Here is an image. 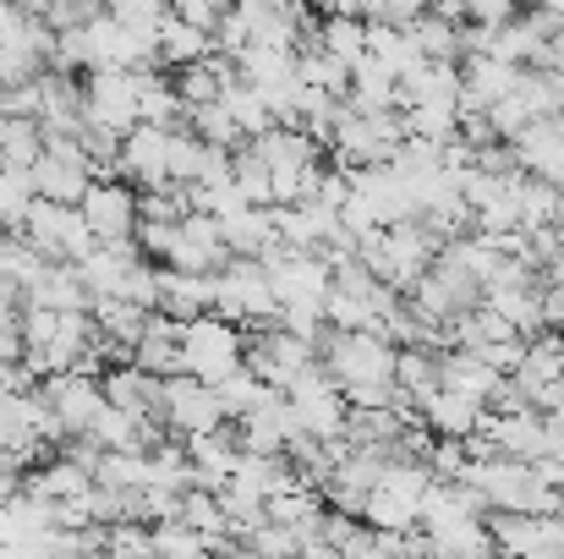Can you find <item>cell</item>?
Wrapping results in <instances>:
<instances>
[{"label":"cell","instance_id":"42","mask_svg":"<svg viewBox=\"0 0 564 559\" xmlns=\"http://www.w3.org/2000/svg\"><path fill=\"white\" fill-rule=\"evenodd\" d=\"M203 154H208V143H197L192 132H176L171 138V186L192 192L197 176H203Z\"/></svg>","mask_w":564,"mask_h":559},{"label":"cell","instance_id":"30","mask_svg":"<svg viewBox=\"0 0 564 559\" xmlns=\"http://www.w3.org/2000/svg\"><path fill=\"white\" fill-rule=\"evenodd\" d=\"M510 192H516V219H521V236L560 225V186L532 182V176H516V186H510Z\"/></svg>","mask_w":564,"mask_h":559},{"label":"cell","instance_id":"47","mask_svg":"<svg viewBox=\"0 0 564 559\" xmlns=\"http://www.w3.org/2000/svg\"><path fill=\"white\" fill-rule=\"evenodd\" d=\"M543 330H549V335H560L564 330V297L560 291H549V286H543Z\"/></svg>","mask_w":564,"mask_h":559},{"label":"cell","instance_id":"23","mask_svg":"<svg viewBox=\"0 0 564 559\" xmlns=\"http://www.w3.org/2000/svg\"><path fill=\"white\" fill-rule=\"evenodd\" d=\"M99 389H105V406H116V411H127V417H143L149 428H154V406H160V378H149V373H138L132 363L127 368H110L99 378Z\"/></svg>","mask_w":564,"mask_h":559},{"label":"cell","instance_id":"27","mask_svg":"<svg viewBox=\"0 0 564 559\" xmlns=\"http://www.w3.org/2000/svg\"><path fill=\"white\" fill-rule=\"evenodd\" d=\"M564 378V335H538V341H527V357H521V373H516V384L527 389V400L538 395V389H549V384H560Z\"/></svg>","mask_w":564,"mask_h":559},{"label":"cell","instance_id":"46","mask_svg":"<svg viewBox=\"0 0 564 559\" xmlns=\"http://www.w3.org/2000/svg\"><path fill=\"white\" fill-rule=\"evenodd\" d=\"M171 17H176V22H187V28H197V33H208V39H214V28H219V17H225V11H219L214 0H182V6H176Z\"/></svg>","mask_w":564,"mask_h":559},{"label":"cell","instance_id":"26","mask_svg":"<svg viewBox=\"0 0 564 559\" xmlns=\"http://www.w3.org/2000/svg\"><path fill=\"white\" fill-rule=\"evenodd\" d=\"M22 488H28L33 499H44V505H72V499H83V494L94 488V477H88V472H77V466H66V461L55 455V461L33 466Z\"/></svg>","mask_w":564,"mask_h":559},{"label":"cell","instance_id":"41","mask_svg":"<svg viewBox=\"0 0 564 559\" xmlns=\"http://www.w3.org/2000/svg\"><path fill=\"white\" fill-rule=\"evenodd\" d=\"M110 11V22L116 28H127V33H138V39H160V28H165V6L160 0H116V6H105Z\"/></svg>","mask_w":564,"mask_h":559},{"label":"cell","instance_id":"34","mask_svg":"<svg viewBox=\"0 0 564 559\" xmlns=\"http://www.w3.org/2000/svg\"><path fill=\"white\" fill-rule=\"evenodd\" d=\"M394 389L411 395L416 406H427V400L438 395V357H433V352H416V346L400 352V357H394Z\"/></svg>","mask_w":564,"mask_h":559},{"label":"cell","instance_id":"36","mask_svg":"<svg viewBox=\"0 0 564 559\" xmlns=\"http://www.w3.org/2000/svg\"><path fill=\"white\" fill-rule=\"evenodd\" d=\"M94 488H105V494H143L149 488V455H99Z\"/></svg>","mask_w":564,"mask_h":559},{"label":"cell","instance_id":"16","mask_svg":"<svg viewBox=\"0 0 564 559\" xmlns=\"http://www.w3.org/2000/svg\"><path fill=\"white\" fill-rule=\"evenodd\" d=\"M236 439H241V455H285L302 433H296V417H291L285 395H280V389H269V395L241 417Z\"/></svg>","mask_w":564,"mask_h":559},{"label":"cell","instance_id":"14","mask_svg":"<svg viewBox=\"0 0 564 559\" xmlns=\"http://www.w3.org/2000/svg\"><path fill=\"white\" fill-rule=\"evenodd\" d=\"M230 264V252H225V241H219V225L208 219V214H187L176 230H171V247H165V269H176V275H219Z\"/></svg>","mask_w":564,"mask_h":559},{"label":"cell","instance_id":"4","mask_svg":"<svg viewBox=\"0 0 564 559\" xmlns=\"http://www.w3.org/2000/svg\"><path fill=\"white\" fill-rule=\"evenodd\" d=\"M280 395H285V406H291L302 439H313V444H340V433H346V395H340V384L318 368V363L296 373Z\"/></svg>","mask_w":564,"mask_h":559},{"label":"cell","instance_id":"39","mask_svg":"<svg viewBox=\"0 0 564 559\" xmlns=\"http://www.w3.org/2000/svg\"><path fill=\"white\" fill-rule=\"evenodd\" d=\"M149 488L154 494H187L192 488V466L182 444H154L149 450Z\"/></svg>","mask_w":564,"mask_h":559},{"label":"cell","instance_id":"48","mask_svg":"<svg viewBox=\"0 0 564 559\" xmlns=\"http://www.w3.org/2000/svg\"><path fill=\"white\" fill-rule=\"evenodd\" d=\"M296 559H346V555H340V549H329L324 538H302V555Z\"/></svg>","mask_w":564,"mask_h":559},{"label":"cell","instance_id":"50","mask_svg":"<svg viewBox=\"0 0 564 559\" xmlns=\"http://www.w3.org/2000/svg\"><path fill=\"white\" fill-rule=\"evenodd\" d=\"M0 559H22V555H11V549H0Z\"/></svg>","mask_w":564,"mask_h":559},{"label":"cell","instance_id":"3","mask_svg":"<svg viewBox=\"0 0 564 559\" xmlns=\"http://www.w3.org/2000/svg\"><path fill=\"white\" fill-rule=\"evenodd\" d=\"M214 319L236 324V330H269L280 324V302L263 280V269L252 258H230L214 275Z\"/></svg>","mask_w":564,"mask_h":559},{"label":"cell","instance_id":"32","mask_svg":"<svg viewBox=\"0 0 564 559\" xmlns=\"http://www.w3.org/2000/svg\"><path fill=\"white\" fill-rule=\"evenodd\" d=\"M44 160V132L33 121H6L0 127V171L6 176H28Z\"/></svg>","mask_w":564,"mask_h":559},{"label":"cell","instance_id":"6","mask_svg":"<svg viewBox=\"0 0 564 559\" xmlns=\"http://www.w3.org/2000/svg\"><path fill=\"white\" fill-rule=\"evenodd\" d=\"M241 346H247V335L208 313V319L182 330V373L197 378L203 389H214V384H225L230 373L241 368Z\"/></svg>","mask_w":564,"mask_h":559},{"label":"cell","instance_id":"33","mask_svg":"<svg viewBox=\"0 0 564 559\" xmlns=\"http://www.w3.org/2000/svg\"><path fill=\"white\" fill-rule=\"evenodd\" d=\"M219 110L236 121V132H241V143H258L263 132H274V116L263 110V99L247 88V83H230L225 94H219Z\"/></svg>","mask_w":564,"mask_h":559},{"label":"cell","instance_id":"2","mask_svg":"<svg viewBox=\"0 0 564 559\" xmlns=\"http://www.w3.org/2000/svg\"><path fill=\"white\" fill-rule=\"evenodd\" d=\"M247 149H252V154L263 160V171H269L274 208H296V203L313 197V182H318V171H324V154H318L313 138H302V132H291V127H274V132H263L258 143H247Z\"/></svg>","mask_w":564,"mask_h":559},{"label":"cell","instance_id":"24","mask_svg":"<svg viewBox=\"0 0 564 559\" xmlns=\"http://www.w3.org/2000/svg\"><path fill=\"white\" fill-rule=\"evenodd\" d=\"M482 406L477 400H466V395H449V389H438L427 406H422V428L427 433H438V439H471L477 428H482Z\"/></svg>","mask_w":564,"mask_h":559},{"label":"cell","instance_id":"40","mask_svg":"<svg viewBox=\"0 0 564 559\" xmlns=\"http://www.w3.org/2000/svg\"><path fill=\"white\" fill-rule=\"evenodd\" d=\"M263 395H269V389H263V384H258V378H252L247 368H236L230 378H225V384H214V400H219L225 422H241V417H247V411H252Z\"/></svg>","mask_w":564,"mask_h":559},{"label":"cell","instance_id":"19","mask_svg":"<svg viewBox=\"0 0 564 559\" xmlns=\"http://www.w3.org/2000/svg\"><path fill=\"white\" fill-rule=\"evenodd\" d=\"M160 319L171 324H197L214 313V280L208 275H176V269H160Z\"/></svg>","mask_w":564,"mask_h":559},{"label":"cell","instance_id":"43","mask_svg":"<svg viewBox=\"0 0 564 559\" xmlns=\"http://www.w3.org/2000/svg\"><path fill=\"white\" fill-rule=\"evenodd\" d=\"M105 559H154V527H110L105 533Z\"/></svg>","mask_w":564,"mask_h":559},{"label":"cell","instance_id":"25","mask_svg":"<svg viewBox=\"0 0 564 559\" xmlns=\"http://www.w3.org/2000/svg\"><path fill=\"white\" fill-rule=\"evenodd\" d=\"M318 50L335 55V61L351 72V66L368 55V22L351 17V11H324V22H318Z\"/></svg>","mask_w":564,"mask_h":559},{"label":"cell","instance_id":"13","mask_svg":"<svg viewBox=\"0 0 564 559\" xmlns=\"http://www.w3.org/2000/svg\"><path fill=\"white\" fill-rule=\"evenodd\" d=\"M77 214H83L94 241H132V230H138V192L121 176H105V182H94L83 192Z\"/></svg>","mask_w":564,"mask_h":559},{"label":"cell","instance_id":"9","mask_svg":"<svg viewBox=\"0 0 564 559\" xmlns=\"http://www.w3.org/2000/svg\"><path fill=\"white\" fill-rule=\"evenodd\" d=\"M28 186L39 203H61V208H77L83 192L94 186V171L77 149V138H44V160L28 171Z\"/></svg>","mask_w":564,"mask_h":559},{"label":"cell","instance_id":"37","mask_svg":"<svg viewBox=\"0 0 564 559\" xmlns=\"http://www.w3.org/2000/svg\"><path fill=\"white\" fill-rule=\"evenodd\" d=\"M230 186H236V197H241L247 208H274L269 171H263V160H258L252 149H236V154H230Z\"/></svg>","mask_w":564,"mask_h":559},{"label":"cell","instance_id":"29","mask_svg":"<svg viewBox=\"0 0 564 559\" xmlns=\"http://www.w3.org/2000/svg\"><path fill=\"white\" fill-rule=\"evenodd\" d=\"M176 527L197 533L203 544H214V555H225L230 533H225V510H219V494H203V488H187L182 494V510H176Z\"/></svg>","mask_w":564,"mask_h":559},{"label":"cell","instance_id":"12","mask_svg":"<svg viewBox=\"0 0 564 559\" xmlns=\"http://www.w3.org/2000/svg\"><path fill=\"white\" fill-rule=\"evenodd\" d=\"M318 357H313V346H302L296 335H285L280 324H269V330H252L247 335V346H241V368L252 373L263 389H285L291 378L302 368H313Z\"/></svg>","mask_w":564,"mask_h":559},{"label":"cell","instance_id":"49","mask_svg":"<svg viewBox=\"0 0 564 559\" xmlns=\"http://www.w3.org/2000/svg\"><path fill=\"white\" fill-rule=\"evenodd\" d=\"M543 286H549V291H560V297H564V252L554 258V264H549V269H543Z\"/></svg>","mask_w":564,"mask_h":559},{"label":"cell","instance_id":"22","mask_svg":"<svg viewBox=\"0 0 564 559\" xmlns=\"http://www.w3.org/2000/svg\"><path fill=\"white\" fill-rule=\"evenodd\" d=\"M22 308H44V313H88L94 297L83 291V280H77L72 264H50V269L33 280V291L22 297Z\"/></svg>","mask_w":564,"mask_h":559},{"label":"cell","instance_id":"15","mask_svg":"<svg viewBox=\"0 0 564 559\" xmlns=\"http://www.w3.org/2000/svg\"><path fill=\"white\" fill-rule=\"evenodd\" d=\"M171 138L176 132H160V127H132L127 138H121V182L143 186V192H160V186H171Z\"/></svg>","mask_w":564,"mask_h":559},{"label":"cell","instance_id":"31","mask_svg":"<svg viewBox=\"0 0 564 559\" xmlns=\"http://www.w3.org/2000/svg\"><path fill=\"white\" fill-rule=\"evenodd\" d=\"M88 319H94L99 341H105V346H121V352H132L138 335H143V324H149V313H138L132 302H116V297H110V302H94Z\"/></svg>","mask_w":564,"mask_h":559},{"label":"cell","instance_id":"28","mask_svg":"<svg viewBox=\"0 0 564 559\" xmlns=\"http://www.w3.org/2000/svg\"><path fill=\"white\" fill-rule=\"evenodd\" d=\"M154 55H160V66L187 72V66H197V61L214 55V39L197 33V28H187V22H176V17H165V28H160V39H154Z\"/></svg>","mask_w":564,"mask_h":559},{"label":"cell","instance_id":"1","mask_svg":"<svg viewBox=\"0 0 564 559\" xmlns=\"http://www.w3.org/2000/svg\"><path fill=\"white\" fill-rule=\"evenodd\" d=\"M313 357H318V368L329 373L340 389H394V357L400 352L378 330H357V335L324 330Z\"/></svg>","mask_w":564,"mask_h":559},{"label":"cell","instance_id":"11","mask_svg":"<svg viewBox=\"0 0 564 559\" xmlns=\"http://www.w3.org/2000/svg\"><path fill=\"white\" fill-rule=\"evenodd\" d=\"M33 395L50 406V417L66 428V439H88L94 422L105 417V389H99V378H88V373H55V378H44Z\"/></svg>","mask_w":564,"mask_h":559},{"label":"cell","instance_id":"5","mask_svg":"<svg viewBox=\"0 0 564 559\" xmlns=\"http://www.w3.org/2000/svg\"><path fill=\"white\" fill-rule=\"evenodd\" d=\"M44 264H83L88 252H94V236H88V225H83V214L77 208H61V203H28V214H22V230H17Z\"/></svg>","mask_w":564,"mask_h":559},{"label":"cell","instance_id":"17","mask_svg":"<svg viewBox=\"0 0 564 559\" xmlns=\"http://www.w3.org/2000/svg\"><path fill=\"white\" fill-rule=\"evenodd\" d=\"M516 165L521 176L532 182H549V186H564V116H549V121H532L516 143Z\"/></svg>","mask_w":564,"mask_h":559},{"label":"cell","instance_id":"20","mask_svg":"<svg viewBox=\"0 0 564 559\" xmlns=\"http://www.w3.org/2000/svg\"><path fill=\"white\" fill-rule=\"evenodd\" d=\"M182 330L187 324H171V319L149 313V324L132 346V368L149 373V378H176L182 373Z\"/></svg>","mask_w":564,"mask_h":559},{"label":"cell","instance_id":"35","mask_svg":"<svg viewBox=\"0 0 564 559\" xmlns=\"http://www.w3.org/2000/svg\"><path fill=\"white\" fill-rule=\"evenodd\" d=\"M516 94L527 99V110H532L538 121L564 116V66H549V72H521V77H516Z\"/></svg>","mask_w":564,"mask_h":559},{"label":"cell","instance_id":"8","mask_svg":"<svg viewBox=\"0 0 564 559\" xmlns=\"http://www.w3.org/2000/svg\"><path fill=\"white\" fill-rule=\"evenodd\" d=\"M154 428H165V433H182V439H203V433H219V428H225V411H219L214 389H203L197 378L176 373V378H160Z\"/></svg>","mask_w":564,"mask_h":559},{"label":"cell","instance_id":"45","mask_svg":"<svg viewBox=\"0 0 564 559\" xmlns=\"http://www.w3.org/2000/svg\"><path fill=\"white\" fill-rule=\"evenodd\" d=\"M241 549H247L252 559H296L302 555V538H296V533H285V527H258Z\"/></svg>","mask_w":564,"mask_h":559},{"label":"cell","instance_id":"7","mask_svg":"<svg viewBox=\"0 0 564 559\" xmlns=\"http://www.w3.org/2000/svg\"><path fill=\"white\" fill-rule=\"evenodd\" d=\"M258 269H263V280H269V291H274L280 308H318L324 313V297H329V280H335L324 258L274 247V252L258 258Z\"/></svg>","mask_w":564,"mask_h":559},{"label":"cell","instance_id":"21","mask_svg":"<svg viewBox=\"0 0 564 559\" xmlns=\"http://www.w3.org/2000/svg\"><path fill=\"white\" fill-rule=\"evenodd\" d=\"M219 225V241H225V252L230 258H263V252H274L280 247V236H274V208H236V214H225V219H214Z\"/></svg>","mask_w":564,"mask_h":559},{"label":"cell","instance_id":"44","mask_svg":"<svg viewBox=\"0 0 564 559\" xmlns=\"http://www.w3.org/2000/svg\"><path fill=\"white\" fill-rule=\"evenodd\" d=\"M28 203H33V186L28 176H6L0 171V230H22V214H28Z\"/></svg>","mask_w":564,"mask_h":559},{"label":"cell","instance_id":"10","mask_svg":"<svg viewBox=\"0 0 564 559\" xmlns=\"http://www.w3.org/2000/svg\"><path fill=\"white\" fill-rule=\"evenodd\" d=\"M83 127L127 138L138 127V77L132 72H88L83 77Z\"/></svg>","mask_w":564,"mask_h":559},{"label":"cell","instance_id":"38","mask_svg":"<svg viewBox=\"0 0 564 559\" xmlns=\"http://www.w3.org/2000/svg\"><path fill=\"white\" fill-rule=\"evenodd\" d=\"M416 516H422V505H411L400 494H383V488H373L368 505H362V522L373 533H416Z\"/></svg>","mask_w":564,"mask_h":559},{"label":"cell","instance_id":"18","mask_svg":"<svg viewBox=\"0 0 564 559\" xmlns=\"http://www.w3.org/2000/svg\"><path fill=\"white\" fill-rule=\"evenodd\" d=\"M182 450H187V466H192V488H203V494H219V488L230 483L236 461H241V439H236V428H219V433L187 439Z\"/></svg>","mask_w":564,"mask_h":559}]
</instances>
